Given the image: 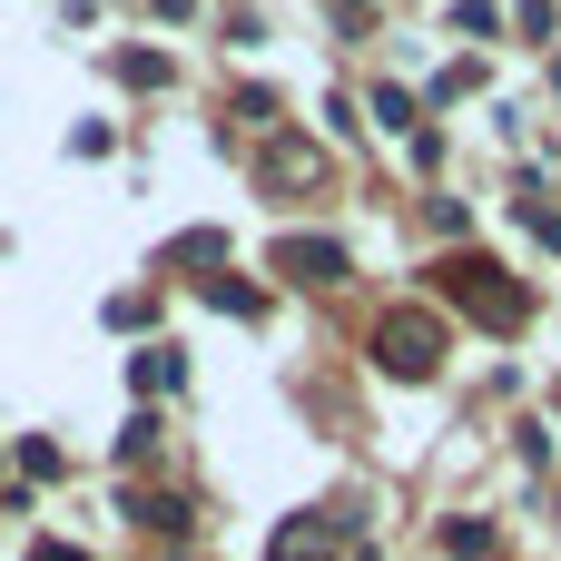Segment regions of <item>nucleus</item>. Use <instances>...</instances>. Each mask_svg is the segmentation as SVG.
I'll use <instances>...</instances> for the list:
<instances>
[{"label":"nucleus","instance_id":"nucleus-1","mask_svg":"<svg viewBox=\"0 0 561 561\" xmlns=\"http://www.w3.org/2000/svg\"><path fill=\"white\" fill-rule=\"evenodd\" d=\"M434 286H444V296H463L483 325H523V286H503V266H483V256H454V266H434Z\"/></svg>","mask_w":561,"mask_h":561},{"label":"nucleus","instance_id":"nucleus-6","mask_svg":"<svg viewBox=\"0 0 561 561\" xmlns=\"http://www.w3.org/2000/svg\"><path fill=\"white\" fill-rule=\"evenodd\" d=\"M118 69H128V79H138V89H168V59H158V49H128V59H118Z\"/></svg>","mask_w":561,"mask_h":561},{"label":"nucleus","instance_id":"nucleus-3","mask_svg":"<svg viewBox=\"0 0 561 561\" xmlns=\"http://www.w3.org/2000/svg\"><path fill=\"white\" fill-rule=\"evenodd\" d=\"M276 276H296V286H335V276H345V247H335V237H276Z\"/></svg>","mask_w":561,"mask_h":561},{"label":"nucleus","instance_id":"nucleus-5","mask_svg":"<svg viewBox=\"0 0 561 561\" xmlns=\"http://www.w3.org/2000/svg\"><path fill=\"white\" fill-rule=\"evenodd\" d=\"M138 385H148V394H168V385H178V355H168V345H148V355H138Z\"/></svg>","mask_w":561,"mask_h":561},{"label":"nucleus","instance_id":"nucleus-2","mask_svg":"<svg viewBox=\"0 0 561 561\" xmlns=\"http://www.w3.org/2000/svg\"><path fill=\"white\" fill-rule=\"evenodd\" d=\"M375 355H385V375H434V365H444V325H434L424 306H404V316L375 325Z\"/></svg>","mask_w":561,"mask_h":561},{"label":"nucleus","instance_id":"nucleus-7","mask_svg":"<svg viewBox=\"0 0 561 561\" xmlns=\"http://www.w3.org/2000/svg\"><path fill=\"white\" fill-rule=\"evenodd\" d=\"M444 542H454V552H463V561H483V552H493V523H454Z\"/></svg>","mask_w":561,"mask_h":561},{"label":"nucleus","instance_id":"nucleus-8","mask_svg":"<svg viewBox=\"0 0 561 561\" xmlns=\"http://www.w3.org/2000/svg\"><path fill=\"white\" fill-rule=\"evenodd\" d=\"M30 561H89V552H69V542H39V552H30Z\"/></svg>","mask_w":561,"mask_h":561},{"label":"nucleus","instance_id":"nucleus-4","mask_svg":"<svg viewBox=\"0 0 561 561\" xmlns=\"http://www.w3.org/2000/svg\"><path fill=\"white\" fill-rule=\"evenodd\" d=\"M316 168H325V158H316L306 138H276V148H266V178H296V187H306Z\"/></svg>","mask_w":561,"mask_h":561}]
</instances>
